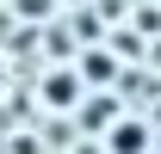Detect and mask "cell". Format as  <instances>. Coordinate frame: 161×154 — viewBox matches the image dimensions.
<instances>
[{"instance_id":"obj_1","label":"cell","mask_w":161,"mask_h":154,"mask_svg":"<svg viewBox=\"0 0 161 154\" xmlns=\"http://www.w3.org/2000/svg\"><path fill=\"white\" fill-rule=\"evenodd\" d=\"M142 136H149L142 123H112V136H105V148H112V154H142Z\"/></svg>"},{"instance_id":"obj_3","label":"cell","mask_w":161,"mask_h":154,"mask_svg":"<svg viewBox=\"0 0 161 154\" xmlns=\"http://www.w3.org/2000/svg\"><path fill=\"white\" fill-rule=\"evenodd\" d=\"M0 80H6V68H0Z\"/></svg>"},{"instance_id":"obj_2","label":"cell","mask_w":161,"mask_h":154,"mask_svg":"<svg viewBox=\"0 0 161 154\" xmlns=\"http://www.w3.org/2000/svg\"><path fill=\"white\" fill-rule=\"evenodd\" d=\"M43 99H50V105H75V99H80V74H50Z\"/></svg>"}]
</instances>
